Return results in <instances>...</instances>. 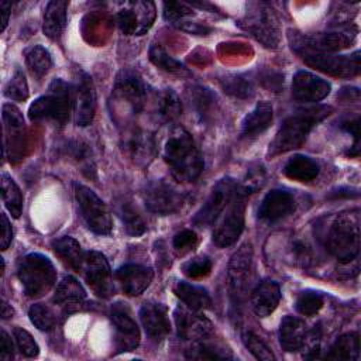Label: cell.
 I'll return each instance as SVG.
<instances>
[{
    "label": "cell",
    "instance_id": "8fae6325",
    "mask_svg": "<svg viewBox=\"0 0 361 361\" xmlns=\"http://www.w3.org/2000/svg\"><path fill=\"white\" fill-rule=\"evenodd\" d=\"M155 14L152 1H126L116 13V23L126 35H142L151 28Z\"/></svg>",
    "mask_w": 361,
    "mask_h": 361
},
{
    "label": "cell",
    "instance_id": "f907efd6",
    "mask_svg": "<svg viewBox=\"0 0 361 361\" xmlns=\"http://www.w3.org/2000/svg\"><path fill=\"white\" fill-rule=\"evenodd\" d=\"M190 100H192L190 103L193 104L196 111L203 117L207 114L214 99H213V94L206 87L193 86L190 90Z\"/></svg>",
    "mask_w": 361,
    "mask_h": 361
},
{
    "label": "cell",
    "instance_id": "3957f363",
    "mask_svg": "<svg viewBox=\"0 0 361 361\" xmlns=\"http://www.w3.org/2000/svg\"><path fill=\"white\" fill-rule=\"evenodd\" d=\"M326 250L341 264H351L360 252L358 210L336 214L324 235Z\"/></svg>",
    "mask_w": 361,
    "mask_h": 361
},
{
    "label": "cell",
    "instance_id": "52a82bcc",
    "mask_svg": "<svg viewBox=\"0 0 361 361\" xmlns=\"http://www.w3.org/2000/svg\"><path fill=\"white\" fill-rule=\"evenodd\" d=\"M357 37V30L354 28H340L329 32L317 34H302L298 31H288V39L290 48L295 52L299 51H312L322 54H333L341 49L348 48Z\"/></svg>",
    "mask_w": 361,
    "mask_h": 361
},
{
    "label": "cell",
    "instance_id": "680465c9",
    "mask_svg": "<svg viewBox=\"0 0 361 361\" xmlns=\"http://www.w3.org/2000/svg\"><path fill=\"white\" fill-rule=\"evenodd\" d=\"M178 25H179V28H182L188 32H192V34H197V35H206L210 31V28H207L204 25H199L196 23H186L185 21V23H180Z\"/></svg>",
    "mask_w": 361,
    "mask_h": 361
},
{
    "label": "cell",
    "instance_id": "6da1fadb",
    "mask_svg": "<svg viewBox=\"0 0 361 361\" xmlns=\"http://www.w3.org/2000/svg\"><path fill=\"white\" fill-rule=\"evenodd\" d=\"M164 159L178 182L196 180L204 166L192 135L182 126H175L168 134L164 145Z\"/></svg>",
    "mask_w": 361,
    "mask_h": 361
},
{
    "label": "cell",
    "instance_id": "ee69618b",
    "mask_svg": "<svg viewBox=\"0 0 361 361\" xmlns=\"http://www.w3.org/2000/svg\"><path fill=\"white\" fill-rule=\"evenodd\" d=\"M265 179H267L265 169L261 165H255L247 171L243 182L237 183V186L243 195L248 196V195L257 192L258 189H261L265 183Z\"/></svg>",
    "mask_w": 361,
    "mask_h": 361
},
{
    "label": "cell",
    "instance_id": "6f0895ef",
    "mask_svg": "<svg viewBox=\"0 0 361 361\" xmlns=\"http://www.w3.org/2000/svg\"><path fill=\"white\" fill-rule=\"evenodd\" d=\"M13 238V230L10 221L4 213H1V250H7Z\"/></svg>",
    "mask_w": 361,
    "mask_h": 361
},
{
    "label": "cell",
    "instance_id": "e575fe53",
    "mask_svg": "<svg viewBox=\"0 0 361 361\" xmlns=\"http://www.w3.org/2000/svg\"><path fill=\"white\" fill-rule=\"evenodd\" d=\"M116 213L118 219L121 220L127 234L133 237H138L147 231V224L138 210L131 204V202L127 200H118L116 203Z\"/></svg>",
    "mask_w": 361,
    "mask_h": 361
},
{
    "label": "cell",
    "instance_id": "816d5d0a",
    "mask_svg": "<svg viewBox=\"0 0 361 361\" xmlns=\"http://www.w3.org/2000/svg\"><path fill=\"white\" fill-rule=\"evenodd\" d=\"M197 241H199L197 234L193 230L186 228V230H182L175 234L172 245H173L175 251L182 255V254L192 251L197 245Z\"/></svg>",
    "mask_w": 361,
    "mask_h": 361
},
{
    "label": "cell",
    "instance_id": "5bb4252c",
    "mask_svg": "<svg viewBox=\"0 0 361 361\" xmlns=\"http://www.w3.org/2000/svg\"><path fill=\"white\" fill-rule=\"evenodd\" d=\"M237 189V182L230 178H221L212 189L206 203L200 207V210L193 216V224L199 227H207L214 224L217 217L221 214L227 203L230 202L231 196Z\"/></svg>",
    "mask_w": 361,
    "mask_h": 361
},
{
    "label": "cell",
    "instance_id": "d6986e66",
    "mask_svg": "<svg viewBox=\"0 0 361 361\" xmlns=\"http://www.w3.org/2000/svg\"><path fill=\"white\" fill-rule=\"evenodd\" d=\"M176 333L183 340L197 341L210 337L213 326L199 310H193L188 306H179L173 312Z\"/></svg>",
    "mask_w": 361,
    "mask_h": 361
},
{
    "label": "cell",
    "instance_id": "30bf717a",
    "mask_svg": "<svg viewBox=\"0 0 361 361\" xmlns=\"http://www.w3.org/2000/svg\"><path fill=\"white\" fill-rule=\"evenodd\" d=\"M142 196L147 209L159 216L173 214L186 203V195L164 179L149 182Z\"/></svg>",
    "mask_w": 361,
    "mask_h": 361
},
{
    "label": "cell",
    "instance_id": "7dc6e473",
    "mask_svg": "<svg viewBox=\"0 0 361 361\" xmlns=\"http://www.w3.org/2000/svg\"><path fill=\"white\" fill-rule=\"evenodd\" d=\"M182 271L186 276L193 278V279L207 276L212 271V259L206 255L195 257L182 265Z\"/></svg>",
    "mask_w": 361,
    "mask_h": 361
},
{
    "label": "cell",
    "instance_id": "c3c4849f",
    "mask_svg": "<svg viewBox=\"0 0 361 361\" xmlns=\"http://www.w3.org/2000/svg\"><path fill=\"white\" fill-rule=\"evenodd\" d=\"M13 334H14V338H16V344H17V348L20 350V353L25 357H37L38 353H39V347L38 344L35 343V340L32 338V336L21 329V327H16L13 330Z\"/></svg>",
    "mask_w": 361,
    "mask_h": 361
},
{
    "label": "cell",
    "instance_id": "681fc988",
    "mask_svg": "<svg viewBox=\"0 0 361 361\" xmlns=\"http://www.w3.org/2000/svg\"><path fill=\"white\" fill-rule=\"evenodd\" d=\"M193 16V8L183 1H165L164 3V17L168 21L180 23L183 18Z\"/></svg>",
    "mask_w": 361,
    "mask_h": 361
},
{
    "label": "cell",
    "instance_id": "7bdbcfd3",
    "mask_svg": "<svg viewBox=\"0 0 361 361\" xmlns=\"http://www.w3.org/2000/svg\"><path fill=\"white\" fill-rule=\"evenodd\" d=\"M28 316H30V320L31 323L42 330V331H48L51 329H54L55 323H56V319H55V314L54 312L42 305V303H35L32 305L30 309H28Z\"/></svg>",
    "mask_w": 361,
    "mask_h": 361
},
{
    "label": "cell",
    "instance_id": "4fadbf2b",
    "mask_svg": "<svg viewBox=\"0 0 361 361\" xmlns=\"http://www.w3.org/2000/svg\"><path fill=\"white\" fill-rule=\"evenodd\" d=\"M80 272L90 289L100 298H109L113 290L111 269L107 258L99 251H86Z\"/></svg>",
    "mask_w": 361,
    "mask_h": 361
},
{
    "label": "cell",
    "instance_id": "8992f818",
    "mask_svg": "<svg viewBox=\"0 0 361 361\" xmlns=\"http://www.w3.org/2000/svg\"><path fill=\"white\" fill-rule=\"evenodd\" d=\"M72 92L69 85L62 79H54L49 83L48 92L35 99L28 107V117L31 121L52 120L63 126L69 118Z\"/></svg>",
    "mask_w": 361,
    "mask_h": 361
},
{
    "label": "cell",
    "instance_id": "bcb514c9",
    "mask_svg": "<svg viewBox=\"0 0 361 361\" xmlns=\"http://www.w3.org/2000/svg\"><path fill=\"white\" fill-rule=\"evenodd\" d=\"M243 343L257 360H262V361L275 360V355L272 354L269 347L252 331L243 333Z\"/></svg>",
    "mask_w": 361,
    "mask_h": 361
},
{
    "label": "cell",
    "instance_id": "cb8c5ba5",
    "mask_svg": "<svg viewBox=\"0 0 361 361\" xmlns=\"http://www.w3.org/2000/svg\"><path fill=\"white\" fill-rule=\"evenodd\" d=\"M152 276V269L140 264H126L116 271V279L120 282L123 292L128 296L142 293L149 286Z\"/></svg>",
    "mask_w": 361,
    "mask_h": 361
},
{
    "label": "cell",
    "instance_id": "f35d334b",
    "mask_svg": "<svg viewBox=\"0 0 361 361\" xmlns=\"http://www.w3.org/2000/svg\"><path fill=\"white\" fill-rule=\"evenodd\" d=\"M157 110H158L159 117L164 121H166V123L175 121L182 113L180 99L172 89H164L162 92L158 93Z\"/></svg>",
    "mask_w": 361,
    "mask_h": 361
},
{
    "label": "cell",
    "instance_id": "db71d44e",
    "mask_svg": "<svg viewBox=\"0 0 361 361\" xmlns=\"http://www.w3.org/2000/svg\"><path fill=\"white\" fill-rule=\"evenodd\" d=\"M358 127H360V120L358 117H355L354 120H345L341 123V128L345 130L347 133H351L354 137V144H353V149L348 151V155L357 157L358 151H360V137H358Z\"/></svg>",
    "mask_w": 361,
    "mask_h": 361
},
{
    "label": "cell",
    "instance_id": "7402d4cb",
    "mask_svg": "<svg viewBox=\"0 0 361 361\" xmlns=\"http://www.w3.org/2000/svg\"><path fill=\"white\" fill-rule=\"evenodd\" d=\"M296 210V202L290 192L283 189H272L265 195L259 207L258 217L268 223H275Z\"/></svg>",
    "mask_w": 361,
    "mask_h": 361
},
{
    "label": "cell",
    "instance_id": "b9f144b4",
    "mask_svg": "<svg viewBox=\"0 0 361 361\" xmlns=\"http://www.w3.org/2000/svg\"><path fill=\"white\" fill-rule=\"evenodd\" d=\"M323 296L319 292L314 290H305L300 292L296 298L295 307L296 310L303 316H313L319 313V310L323 307Z\"/></svg>",
    "mask_w": 361,
    "mask_h": 361
},
{
    "label": "cell",
    "instance_id": "d590c367",
    "mask_svg": "<svg viewBox=\"0 0 361 361\" xmlns=\"http://www.w3.org/2000/svg\"><path fill=\"white\" fill-rule=\"evenodd\" d=\"M25 63L35 78H42L52 66L51 54L42 45H32L24 51Z\"/></svg>",
    "mask_w": 361,
    "mask_h": 361
},
{
    "label": "cell",
    "instance_id": "74e56055",
    "mask_svg": "<svg viewBox=\"0 0 361 361\" xmlns=\"http://www.w3.org/2000/svg\"><path fill=\"white\" fill-rule=\"evenodd\" d=\"M149 61L161 68L162 71L172 73V75H178V76H183V75H190V72L186 69V66L176 61L175 58H172L171 55H168V52L158 44H152L149 48Z\"/></svg>",
    "mask_w": 361,
    "mask_h": 361
},
{
    "label": "cell",
    "instance_id": "ba28073f",
    "mask_svg": "<svg viewBox=\"0 0 361 361\" xmlns=\"http://www.w3.org/2000/svg\"><path fill=\"white\" fill-rule=\"evenodd\" d=\"M245 197L237 186L230 202L214 221L213 243L217 247H230L241 235L245 221Z\"/></svg>",
    "mask_w": 361,
    "mask_h": 361
},
{
    "label": "cell",
    "instance_id": "9f6ffc18",
    "mask_svg": "<svg viewBox=\"0 0 361 361\" xmlns=\"http://www.w3.org/2000/svg\"><path fill=\"white\" fill-rule=\"evenodd\" d=\"M14 357V345L10 336L3 330L0 338V358L1 360H11Z\"/></svg>",
    "mask_w": 361,
    "mask_h": 361
},
{
    "label": "cell",
    "instance_id": "d6a6232c",
    "mask_svg": "<svg viewBox=\"0 0 361 361\" xmlns=\"http://www.w3.org/2000/svg\"><path fill=\"white\" fill-rule=\"evenodd\" d=\"M52 248L63 264H66L72 269L80 272L85 252L82 251L80 244L75 238L68 237V235L61 237L52 243Z\"/></svg>",
    "mask_w": 361,
    "mask_h": 361
},
{
    "label": "cell",
    "instance_id": "484cf974",
    "mask_svg": "<svg viewBox=\"0 0 361 361\" xmlns=\"http://www.w3.org/2000/svg\"><path fill=\"white\" fill-rule=\"evenodd\" d=\"M307 330L303 320L295 316H285L279 324V343L285 351H296L303 347Z\"/></svg>",
    "mask_w": 361,
    "mask_h": 361
},
{
    "label": "cell",
    "instance_id": "ffe728a7",
    "mask_svg": "<svg viewBox=\"0 0 361 361\" xmlns=\"http://www.w3.org/2000/svg\"><path fill=\"white\" fill-rule=\"evenodd\" d=\"M155 138L142 128H131L123 137V149L135 165H148L155 155Z\"/></svg>",
    "mask_w": 361,
    "mask_h": 361
},
{
    "label": "cell",
    "instance_id": "7c38bea8",
    "mask_svg": "<svg viewBox=\"0 0 361 361\" xmlns=\"http://www.w3.org/2000/svg\"><path fill=\"white\" fill-rule=\"evenodd\" d=\"M309 66L337 78H351L360 73V52L351 55H333L312 51L296 52Z\"/></svg>",
    "mask_w": 361,
    "mask_h": 361
},
{
    "label": "cell",
    "instance_id": "ab89813d",
    "mask_svg": "<svg viewBox=\"0 0 361 361\" xmlns=\"http://www.w3.org/2000/svg\"><path fill=\"white\" fill-rule=\"evenodd\" d=\"M223 90L234 97L247 99L254 94V83L245 75H226L220 79Z\"/></svg>",
    "mask_w": 361,
    "mask_h": 361
},
{
    "label": "cell",
    "instance_id": "e0dca14e",
    "mask_svg": "<svg viewBox=\"0 0 361 361\" xmlns=\"http://www.w3.org/2000/svg\"><path fill=\"white\" fill-rule=\"evenodd\" d=\"M114 96L118 100L126 102L134 113H138L147 102V85L137 71L123 68L114 80Z\"/></svg>",
    "mask_w": 361,
    "mask_h": 361
},
{
    "label": "cell",
    "instance_id": "60d3db41",
    "mask_svg": "<svg viewBox=\"0 0 361 361\" xmlns=\"http://www.w3.org/2000/svg\"><path fill=\"white\" fill-rule=\"evenodd\" d=\"M288 252H289V258L292 259V262L295 265H299L303 268L309 267L314 259L313 247L306 238L303 240V238L295 237L293 240H290V243L288 245Z\"/></svg>",
    "mask_w": 361,
    "mask_h": 361
},
{
    "label": "cell",
    "instance_id": "277c9868",
    "mask_svg": "<svg viewBox=\"0 0 361 361\" xmlns=\"http://www.w3.org/2000/svg\"><path fill=\"white\" fill-rule=\"evenodd\" d=\"M240 27L250 32L265 48L275 49L281 42L279 18L271 4L265 1H251L240 21Z\"/></svg>",
    "mask_w": 361,
    "mask_h": 361
},
{
    "label": "cell",
    "instance_id": "1f68e13d",
    "mask_svg": "<svg viewBox=\"0 0 361 361\" xmlns=\"http://www.w3.org/2000/svg\"><path fill=\"white\" fill-rule=\"evenodd\" d=\"M173 292L185 303V306L193 310H203L212 305V299L207 290L189 282L178 281L173 286Z\"/></svg>",
    "mask_w": 361,
    "mask_h": 361
},
{
    "label": "cell",
    "instance_id": "44dd1931",
    "mask_svg": "<svg viewBox=\"0 0 361 361\" xmlns=\"http://www.w3.org/2000/svg\"><path fill=\"white\" fill-rule=\"evenodd\" d=\"M331 90V85L307 71H299L292 79V96L298 102L312 103L323 100Z\"/></svg>",
    "mask_w": 361,
    "mask_h": 361
},
{
    "label": "cell",
    "instance_id": "f1b7e54d",
    "mask_svg": "<svg viewBox=\"0 0 361 361\" xmlns=\"http://www.w3.org/2000/svg\"><path fill=\"white\" fill-rule=\"evenodd\" d=\"M283 175L296 182H310L317 178L319 165L310 157L296 154L286 161Z\"/></svg>",
    "mask_w": 361,
    "mask_h": 361
},
{
    "label": "cell",
    "instance_id": "603a6c76",
    "mask_svg": "<svg viewBox=\"0 0 361 361\" xmlns=\"http://www.w3.org/2000/svg\"><path fill=\"white\" fill-rule=\"evenodd\" d=\"M140 319L147 336L155 341L165 338L171 331L166 307L161 303L145 302L140 309Z\"/></svg>",
    "mask_w": 361,
    "mask_h": 361
},
{
    "label": "cell",
    "instance_id": "9a60e30c",
    "mask_svg": "<svg viewBox=\"0 0 361 361\" xmlns=\"http://www.w3.org/2000/svg\"><path fill=\"white\" fill-rule=\"evenodd\" d=\"M114 327V347L117 353L133 351L140 344V329L126 303L117 302L110 309Z\"/></svg>",
    "mask_w": 361,
    "mask_h": 361
},
{
    "label": "cell",
    "instance_id": "836d02e7",
    "mask_svg": "<svg viewBox=\"0 0 361 361\" xmlns=\"http://www.w3.org/2000/svg\"><path fill=\"white\" fill-rule=\"evenodd\" d=\"M206 338L193 341L192 347L189 350H186L185 355L186 358H192V360H226V358H231V350L227 348L226 345L220 344V343H213L209 341Z\"/></svg>",
    "mask_w": 361,
    "mask_h": 361
},
{
    "label": "cell",
    "instance_id": "8d00e7d4",
    "mask_svg": "<svg viewBox=\"0 0 361 361\" xmlns=\"http://www.w3.org/2000/svg\"><path fill=\"white\" fill-rule=\"evenodd\" d=\"M1 197L7 210L13 217H20L23 212V195L17 183L7 173H1Z\"/></svg>",
    "mask_w": 361,
    "mask_h": 361
},
{
    "label": "cell",
    "instance_id": "d4e9b609",
    "mask_svg": "<svg viewBox=\"0 0 361 361\" xmlns=\"http://www.w3.org/2000/svg\"><path fill=\"white\" fill-rule=\"evenodd\" d=\"M281 288L275 281L264 279L251 292V307L259 317L269 316L279 305Z\"/></svg>",
    "mask_w": 361,
    "mask_h": 361
},
{
    "label": "cell",
    "instance_id": "ac0fdd59",
    "mask_svg": "<svg viewBox=\"0 0 361 361\" xmlns=\"http://www.w3.org/2000/svg\"><path fill=\"white\" fill-rule=\"evenodd\" d=\"M72 99L76 126H89L93 121L96 111V92L92 78L83 71L76 72Z\"/></svg>",
    "mask_w": 361,
    "mask_h": 361
},
{
    "label": "cell",
    "instance_id": "9c48e42d",
    "mask_svg": "<svg viewBox=\"0 0 361 361\" xmlns=\"http://www.w3.org/2000/svg\"><path fill=\"white\" fill-rule=\"evenodd\" d=\"M75 197L89 230L100 235L110 234L113 227L111 216L104 202L90 188L78 182L75 183Z\"/></svg>",
    "mask_w": 361,
    "mask_h": 361
},
{
    "label": "cell",
    "instance_id": "4316f807",
    "mask_svg": "<svg viewBox=\"0 0 361 361\" xmlns=\"http://www.w3.org/2000/svg\"><path fill=\"white\" fill-rule=\"evenodd\" d=\"M272 117V104L267 100L258 102L241 123V137H255L264 133L271 126Z\"/></svg>",
    "mask_w": 361,
    "mask_h": 361
},
{
    "label": "cell",
    "instance_id": "f546056e",
    "mask_svg": "<svg viewBox=\"0 0 361 361\" xmlns=\"http://www.w3.org/2000/svg\"><path fill=\"white\" fill-rule=\"evenodd\" d=\"M86 298V292L78 279L73 276H63L56 285L54 293V302L63 307L79 306Z\"/></svg>",
    "mask_w": 361,
    "mask_h": 361
},
{
    "label": "cell",
    "instance_id": "2e32d148",
    "mask_svg": "<svg viewBox=\"0 0 361 361\" xmlns=\"http://www.w3.org/2000/svg\"><path fill=\"white\" fill-rule=\"evenodd\" d=\"M252 269V245L251 243H244L231 255L228 262V286L235 303H240L247 292L248 281L251 278Z\"/></svg>",
    "mask_w": 361,
    "mask_h": 361
},
{
    "label": "cell",
    "instance_id": "4dcf8cb0",
    "mask_svg": "<svg viewBox=\"0 0 361 361\" xmlns=\"http://www.w3.org/2000/svg\"><path fill=\"white\" fill-rule=\"evenodd\" d=\"M360 357V338L358 333L350 331L340 336L330 351L326 354V360L331 361H357Z\"/></svg>",
    "mask_w": 361,
    "mask_h": 361
},
{
    "label": "cell",
    "instance_id": "f5cc1de1",
    "mask_svg": "<svg viewBox=\"0 0 361 361\" xmlns=\"http://www.w3.org/2000/svg\"><path fill=\"white\" fill-rule=\"evenodd\" d=\"M1 117L4 127H17V128H24V118L21 111L14 106V104H3L1 109Z\"/></svg>",
    "mask_w": 361,
    "mask_h": 361
},
{
    "label": "cell",
    "instance_id": "91938a15",
    "mask_svg": "<svg viewBox=\"0 0 361 361\" xmlns=\"http://www.w3.org/2000/svg\"><path fill=\"white\" fill-rule=\"evenodd\" d=\"M10 10H11V3L10 1H0V13H1V30H6V25L8 23V16H10Z\"/></svg>",
    "mask_w": 361,
    "mask_h": 361
},
{
    "label": "cell",
    "instance_id": "83f0119b",
    "mask_svg": "<svg viewBox=\"0 0 361 361\" xmlns=\"http://www.w3.org/2000/svg\"><path fill=\"white\" fill-rule=\"evenodd\" d=\"M68 1L52 0L47 4L44 13L42 31L51 39H58L66 24Z\"/></svg>",
    "mask_w": 361,
    "mask_h": 361
},
{
    "label": "cell",
    "instance_id": "5b68a950",
    "mask_svg": "<svg viewBox=\"0 0 361 361\" xmlns=\"http://www.w3.org/2000/svg\"><path fill=\"white\" fill-rule=\"evenodd\" d=\"M17 276L27 296L39 298L54 286L56 271L49 258L38 252H31L20 258Z\"/></svg>",
    "mask_w": 361,
    "mask_h": 361
},
{
    "label": "cell",
    "instance_id": "11a10c76",
    "mask_svg": "<svg viewBox=\"0 0 361 361\" xmlns=\"http://www.w3.org/2000/svg\"><path fill=\"white\" fill-rule=\"evenodd\" d=\"M259 78H261L259 80L264 85V87H267L269 90L279 92L281 87L283 86V75H281L275 71H268V72L262 73Z\"/></svg>",
    "mask_w": 361,
    "mask_h": 361
},
{
    "label": "cell",
    "instance_id": "7a4b0ae2",
    "mask_svg": "<svg viewBox=\"0 0 361 361\" xmlns=\"http://www.w3.org/2000/svg\"><path fill=\"white\" fill-rule=\"evenodd\" d=\"M330 113H333V107L322 104L300 110L286 117L275 134V138L269 144L268 154L275 157L302 147L312 128L324 120Z\"/></svg>",
    "mask_w": 361,
    "mask_h": 361
},
{
    "label": "cell",
    "instance_id": "94428289",
    "mask_svg": "<svg viewBox=\"0 0 361 361\" xmlns=\"http://www.w3.org/2000/svg\"><path fill=\"white\" fill-rule=\"evenodd\" d=\"M13 313H14V310L11 309V306H8V303L3 300V305H1V317H3V319L13 317Z\"/></svg>",
    "mask_w": 361,
    "mask_h": 361
},
{
    "label": "cell",
    "instance_id": "f6af8a7d",
    "mask_svg": "<svg viewBox=\"0 0 361 361\" xmlns=\"http://www.w3.org/2000/svg\"><path fill=\"white\" fill-rule=\"evenodd\" d=\"M6 97L17 102H24L28 97V85L24 76V72L21 69H16L11 79L7 82L4 87Z\"/></svg>",
    "mask_w": 361,
    "mask_h": 361
}]
</instances>
